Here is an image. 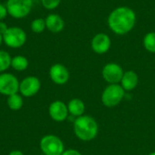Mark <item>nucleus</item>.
Returning a JSON list of instances; mask_svg holds the SVG:
<instances>
[{"label":"nucleus","instance_id":"nucleus-1","mask_svg":"<svg viewBox=\"0 0 155 155\" xmlns=\"http://www.w3.org/2000/svg\"><path fill=\"white\" fill-rule=\"evenodd\" d=\"M136 23L135 12L128 6L114 8L108 15L107 24L113 33L124 35L131 32Z\"/></svg>","mask_w":155,"mask_h":155},{"label":"nucleus","instance_id":"nucleus-2","mask_svg":"<svg viewBox=\"0 0 155 155\" xmlns=\"http://www.w3.org/2000/svg\"><path fill=\"white\" fill-rule=\"evenodd\" d=\"M99 127L96 120L90 115H82L74 122V132L75 136L83 142H90L98 134Z\"/></svg>","mask_w":155,"mask_h":155},{"label":"nucleus","instance_id":"nucleus-3","mask_svg":"<svg viewBox=\"0 0 155 155\" xmlns=\"http://www.w3.org/2000/svg\"><path fill=\"white\" fill-rule=\"evenodd\" d=\"M125 91L119 84H108L103 91L101 95L102 104L108 107L113 108L117 106L124 98Z\"/></svg>","mask_w":155,"mask_h":155},{"label":"nucleus","instance_id":"nucleus-4","mask_svg":"<svg viewBox=\"0 0 155 155\" xmlns=\"http://www.w3.org/2000/svg\"><path fill=\"white\" fill-rule=\"evenodd\" d=\"M6 10L10 16L21 19L28 15L33 6V0H7Z\"/></svg>","mask_w":155,"mask_h":155},{"label":"nucleus","instance_id":"nucleus-5","mask_svg":"<svg viewBox=\"0 0 155 155\" xmlns=\"http://www.w3.org/2000/svg\"><path fill=\"white\" fill-rule=\"evenodd\" d=\"M3 41L5 45L10 48H19L25 44L26 34L21 27H8L3 35Z\"/></svg>","mask_w":155,"mask_h":155},{"label":"nucleus","instance_id":"nucleus-6","mask_svg":"<svg viewBox=\"0 0 155 155\" xmlns=\"http://www.w3.org/2000/svg\"><path fill=\"white\" fill-rule=\"evenodd\" d=\"M40 149L45 155H62L64 152V145L59 137L48 134L41 139Z\"/></svg>","mask_w":155,"mask_h":155},{"label":"nucleus","instance_id":"nucleus-7","mask_svg":"<svg viewBox=\"0 0 155 155\" xmlns=\"http://www.w3.org/2000/svg\"><path fill=\"white\" fill-rule=\"evenodd\" d=\"M19 81L12 74H0V94L4 95H11L19 92Z\"/></svg>","mask_w":155,"mask_h":155},{"label":"nucleus","instance_id":"nucleus-8","mask_svg":"<svg viewBox=\"0 0 155 155\" xmlns=\"http://www.w3.org/2000/svg\"><path fill=\"white\" fill-rule=\"evenodd\" d=\"M123 67L116 63L106 64L102 70V76L104 80L109 84H119L124 75Z\"/></svg>","mask_w":155,"mask_h":155},{"label":"nucleus","instance_id":"nucleus-9","mask_svg":"<svg viewBox=\"0 0 155 155\" xmlns=\"http://www.w3.org/2000/svg\"><path fill=\"white\" fill-rule=\"evenodd\" d=\"M41 88V82L35 76H27L19 84V92L25 97H32L36 94Z\"/></svg>","mask_w":155,"mask_h":155},{"label":"nucleus","instance_id":"nucleus-10","mask_svg":"<svg viewBox=\"0 0 155 155\" xmlns=\"http://www.w3.org/2000/svg\"><path fill=\"white\" fill-rule=\"evenodd\" d=\"M111 45V38L104 33L96 34L91 41V47L93 51L97 54H104L107 53L110 50Z\"/></svg>","mask_w":155,"mask_h":155},{"label":"nucleus","instance_id":"nucleus-11","mask_svg":"<svg viewBox=\"0 0 155 155\" xmlns=\"http://www.w3.org/2000/svg\"><path fill=\"white\" fill-rule=\"evenodd\" d=\"M49 76L55 84L63 85L68 82L70 74L68 69L64 64H54L50 67Z\"/></svg>","mask_w":155,"mask_h":155},{"label":"nucleus","instance_id":"nucleus-12","mask_svg":"<svg viewBox=\"0 0 155 155\" xmlns=\"http://www.w3.org/2000/svg\"><path fill=\"white\" fill-rule=\"evenodd\" d=\"M49 115L50 117L58 123L64 122L67 119L69 112L67 105L62 101H54L49 106Z\"/></svg>","mask_w":155,"mask_h":155},{"label":"nucleus","instance_id":"nucleus-13","mask_svg":"<svg viewBox=\"0 0 155 155\" xmlns=\"http://www.w3.org/2000/svg\"><path fill=\"white\" fill-rule=\"evenodd\" d=\"M120 83L125 92H131L134 89H135L136 86L138 85L139 83L138 74L133 70H128L124 73L123 78Z\"/></svg>","mask_w":155,"mask_h":155},{"label":"nucleus","instance_id":"nucleus-14","mask_svg":"<svg viewBox=\"0 0 155 155\" xmlns=\"http://www.w3.org/2000/svg\"><path fill=\"white\" fill-rule=\"evenodd\" d=\"M45 20L46 28L52 33H59L64 27V19L57 14H50Z\"/></svg>","mask_w":155,"mask_h":155},{"label":"nucleus","instance_id":"nucleus-15","mask_svg":"<svg viewBox=\"0 0 155 155\" xmlns=\"http://www.w3.org/2000/svg\"><path fill=\"white\" fill-rule=\"evenodd\" d=\"M68 112L71 115L74 117H79L84 115V113L85 111V104L84 103L79 99V98H74L69 101L67 104Z\"/></svg>","mask_w":155,"mask_h":155},{"label":"nucleus","instance_id":"nucleus-16","mask_svg":"<svg viewBox=\"0 0 155 155\" xmlns=\"http://www.w3.org/2000/svg\"><path fill=\"white\" fill-rule=\"evenodd\" d=\"M28 59L24 55H15L11 60V67L18 72L26 70L28 67Z\"/></svg>","mask_w":155,"mask_h":155},{"label":"nucleus","instance_id":"nucleus-17","mask_svg":"<svg viewBox=\"0 0 155 155\" xmlns=\"http://www.w3.org/2000/svg\"><path fill=\"white\" fill-rule=\"evenodd\" d=\"M23 98L18 94H11L7 97V105L13 111H18L23 106Z\"/></svg>","mask_w":155,"mask_h":155},{"label":"nucleus","instance_id":"nucleus-18","mask_svg":"<svg viewBox=\"0 0 155 155\" xmlns=\"http://www.w3.org/2000/svg\"><path fill=\"white\" fill-rule=\"evenodd\" d=\"M143 46L148 52L155 54V32H149L144 35Z\"/></svg>","mask_w":155,"mask_h":155},{"label":"nucleus","instance_id":"nucleus-19","mask_svg":"<svg viewBox=\"0 0 155 155\" xmlns=\"http://www.w3.org/2000/svg\"><path fill=\"white\" fill-rule=\"evenodd\" d=\"M11 60L12 57L7 52L4 50H0V73L1 74L6 71L11 66Z\"/></svg>","mask_w":155,"mask_h":155},{"label":"nucleus","instance_id":"nucleus-20","mask_svg":"<svg viewBox=\"0 0 155 155\" xmlns=\"http://www.w3.org/2000/svg\"><path fill=\"white\" fill-rule=\"evenodd\" d=\"M31 30L35 34H41L46 28L45 20L43 18H35L31 22Z\"/></svg>","mask_w":155,"mask_h":155},{"label":"nucleus","instance_id":"nucleus-21","mask_svg":"<svg viewBox=\"0 0 155 155\" xmlns=\"http://www.w3.org/2000/svg\"><path fill=\"white\" fill-rule=\"evenodd\" d=\"M43 6L47 10L55 9L61 3V0H41Z\"/></svg>","mask_w":155,"mask_h":155},{"label":"nucleus","instance_id":"nucleus-22","mask_svg":"<svg viewBox=\"0 0 155 155\" xmlns=\"http://www.w3.org/2000/svg\"><path fill=\"white\" fill-rule=\"evenodd\" d=\"M7 15H8V13L6 10V6L4 5L3 4H0V21L5 19Z\"/></svg>","mask_w":155,"mask_h":155},{"label":"nucleus","instance_id":"nucleus-23","mask_svg":"<svg viewBox=\"0 0 155 155\" xmlns=\"http://www.w3.org/2000/svg\"><path fill=\"white\" fill-rule=\"evenodd\" d=\"M62 155H82V153L75 149H68V150H65L62 153Z\"/></svg>","mask_w":155,"mask_h":155},{"label":"nucleus","instance_id":"nucleus-24","mask_svg":"<svg viewBox=\"0 0 155 155\" xmlns=\"http://www.w3.org/2000/svg\"><path fill=\"white\" fill-rule=\"evenodd\" d=\"M7 28H8L7 25L5 22L0 21V34L1 35H4L5 33V31L7 30Z\"/></svg>","mask_w":155,"mask_h":155},{"label":"nucleus","instance_id":"nucleus-25","mask_svg":"<svg viewBox=\"0 0 155 155\" xmlns=\"http://www.w3.org/2000/svg\"><path fill=\"white\" fill-rule=\"evenodd\" d=\"M8 155H25L21 151H18V150H15V151H12Z\"/></svg>","mask_w":155,"mask_h":155},{"label":"nucleus","instance_id":"nucleus-26","mask_svg":"<svg viewBox=\"0 0 155 155\" xmlns=\"http://www.w3.org/2000/svg\"><path fill=\"white\" fill-rule=\"evenodd\" d=\"M3 42H4V41H3V35L0 34V46H1V45H2Z\"/></svg>","mask_w":155,"mask_h":155},{"label":"nucleus","instance_id":"nucleus-27","mask_svg":"<svg viewBox=\"0 0 155 155\" xmlns=\"http://www.w3.org/2000/svg\"><path fill=\"white\" fill-rule=\"evenodd\" d=\"M149 155H155V152H153V153H149Z\"/></svg>","mask_w":155,"mask_h":155}]
</instances>
